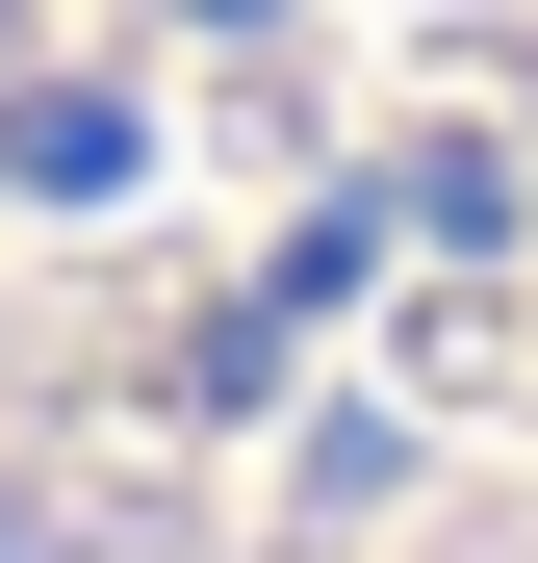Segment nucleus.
<instances>
[{
  "instance_id": "obj_1",
  "label": "nucleus",
  "mask_w": 538,
  "mask_h": 563,
  "mask_svg": "<svg viewBox=\"0 0 538 563\" xmlns=\"http://www.w3.org/2000/svg\"><path fill=\"white\" fill-rule=\"evenodd\" d=\"M538 385V0H0V563L154 538V461L410 512Z\"/></svg>"
}]
</instances>
